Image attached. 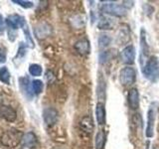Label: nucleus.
Returning <instances> with one entry per match:
<instances>
[{
	"mask_svg": "<svg viewBox=\"0 0 159 149\" xmlns=\"http://www.w3.org/2000/svg\"><path fill=\"white\" fill-rule=\"evenodd\" d=\"M5 30V20L3 19L2 15L0 14V35H2L4 33Z\"/></svg>",
	"mask_w": 159,
	"mask_h": 149,
	"instance_id": "nucleus-31",
	"label": "nucleus"
},
{
	"mask_svg": "<svg viewBox=\"0 0 159 149\" xmlns=\"http://www.w3.org/2000/svg\"><path fill=\"white\" fill-rule=\"evenodd\" d=\"M34 33L39 40L46 39L52 34V26L47 22H41L34 28Z\"/></svg>",
	"mask_w": 159,
	"mask_h": 149,
	"instance_id": "nucleus-8",
	"label": "nucleus"
},
{
	"mask_svg": "<svg viewBox=\"0 0 159 149\" xmlns=\"http://www.w3.org/2000/svg\"><path fill=\"white\" fill-rule=\"evenodd\" d=\"M5 61H6V54L2 48H0V64L5 63Z\"/></svg>",
	"mask_w": 159,
	"mask_h": 149,
	"instance_id": "nucleus-32",
	"label": "nucleus"
},
{
	"mask_svg": "<svg viewBox=\"0 0 159 149\" xmlns=\"http://www.w3.org/2000/svg\"><path fill=\"white\" fill-rule=\"evenodd\" d=\"M143 9H144V13H145L146 15H148V16H150L154 11V8L151 6V5H149L147 3L143 5Z\"/></svg>",
	"mask_w": 159,
	"mask_h": 149,
	"instance_id": "nucleus-30",
	"label": "nucleus"
},
{
	"mask_svg": "<svg viewBox=\"0 0 159 149\" xmlns=\"http://www.w3.org/2000/svg\"><path fill=\"white\" fill-rule=\"evenodd\" d=\"M143 77L149 82L155 83L159 79V59L156 56L150 57L142 67Z\"/></svg>",
	"mask_w": 159,
	"mask_h": 149,
	"instance_id": "nucleus-1",
	"label": "nucleus"
},
{
	"mask_svg": "<svg viewBox=\"0 0 159 149\" xmlns=\"http://www.w3.org/2000/svg\"><path fill=\"white\" fill-rule=\"evenodd\" d=\"M42 67L38 64H32L29 66V73L33 77H39L42 74Z\"/></svg>",
	"mask_w": 159,
	"mask_h": 149,
	"instance_id": "nucleus-23",
	"label": "nucleus"
},
{
	"mask_svg": "<svg viewBox=\"0 0 159 149\" xmlns=\"http://www.w3.org/2000/svg\"><path fill=\"white\" fill-rule=\"evenodd\" d=\"M23 29V32H24V36L26 38V42H27V45L29 48H34L35 47V44H34V41L32 39V36H31V33L29 31V28L27 25H25V26L22 28Z\"/></svg>",
	"mask_w": 159,
	"mask_h": 149,
	"instance_id": "nucleus-24",
	"label": "nucleus"
},
{
	"mask_svg": "<svg viewBox=\"0 0 159 149\" xmlns=\"http://www.w3.org/2000/svg\"><path fill=\"white\" fill-rule=\"evenodd\" d=\"M127 102H128V106L132 111H136L139 107V93L137 88H133L131 89H129L127 94Z\"/></svg>",
	"mask_w": 159,
	"mask_h": 149,
	"instance_id": "nucleus-12",
	"label": "nucleus"
},
{
	"mask_svg": "<svg viewBox=\"0 0 159 149\" xmlns=\"http://www.w3.org/2000/svg\"><path fill=\"white\" fill-rule=\"evenodd\" d=\"M114 26V22L111 18L107 16H101L98 21V28L99 30H111Z\"/></svg>",
	"mask_w": 159,
	"mask_h": 149,
	"instance_id": "nucleus-18",
	"label": "nucleus"
},
{
	"mask_svg": "<svg viewBox=\"0 0 159 149\" xmlns=\"http://www.w3.org/2000/svg\"><path fill=\"white\" fill-rule=\"evenodd\" d=\"M0 117L6 121L13 122L17 118V112L13 107L9 106H0Z\"/></svg>",
	"mask_w": 159,
	"mask_h": 149,
	"instance_id": "nucleus-11",
	"label": "nucleus"
},
{
	"mask_svg": "<svg viewBox=\"0 0 159 149\" xmlns=\"http://www.w3.org/2000/svg\"><path fill=\"white\" fill-rule=\"evenodd\" d=\"M80 126H81L82 130L87 132V133H92L93 131V118L91 116H84L82 118V120L80 121Z\"/></svg>",
	"mask_w": 159,
	"mask_h": 149,
	"instance_id": "nucleus-15",
	"label": "nucleus"
},
{
	"mask_svg": "<svg viewBox=\"0 0 159 149\" xmlns=\"http://www.w3.org/2000/svg\"><path fill=\"white\" fill-rule=\"evenodd\" d=\"M22 144L24 146L32 148L37 144V136L33 132H27L23 134L22 137Z\"/></svg>",
	"mask_w": 159,
	"mask_h": 149,
	"instance_id": "nucleus-19",
	"label": "nucleus"
},
{
	"mask_svg": "<svg viewBox=\"0 0 159 149\" xmlns=\"http://www.w3.org/2000/svg\"><path fill=\"white\" fill-rule=\"evenodd\" d=\"M106 142H107L106 132L103 130H99L96 135V142H94L96 149H103L104 145H106Z\"/></svg>",
	"mask_w": 159,
	"mask_h": 149,
	"instance_id": "nucleus-20",
	"label": "nucleus"
},
{
	"mask_svg": "<svg viewBox=\"0 0 159 149\" xmlns=\"http://www.w3.org/2000/svg\"><path fill=\"white\" fill-rule=\"evenodd\" d=\"M116 56V52L114 50H106L99 53L98 55V63L101 65H106L109 63Z\"/></svg>",
	"mask_w": 159,
	"mask_h": 149,
	"instance_id": "nucleus-16",
	"label": "nucleus"
},
{
	"mask_svg": "<svg viewBox=\"0 0 159 149\" xmlns=\"http://www.w3.org/2000/svg\"><path fill=\"white\" fill-rule=\"evenodd\" d=\"M152 149H159V146H158V145H155V146H154Z\"/></svg>",
	"mask_w": 159,
	"mask_h": 149,
	"instance_id": "nucleus-33",
	"label": "nucleus"
},
{
	"mask_svg": "<svg viewBox=\"0 0 159 149\" xmlns=\"http://www.w3.org/2000/svg\"><path fill=\"white\" fill-rule=\"evenodd\" d=\"M43 88H44V84L42 81H40V79H34L32 82V89L35 94H40L43 92Z\"/></svg>",
	"mask_w": 159,
	"mask_h": 149,
	"instance_id": "nucleus-25",
	"label": "nucleus"
},
{
	"mask_svg": "<svg viewBox=\"0 0 159 149\" xmlns=\"http://www.w3.org/2000/svg\"><path fill=\"white\" fill-rule=\"evenodd\" d=\"M19 84H20V88L23 93L24 96H26L27 97H32V88H30V86H32V83L29 82L28 78H20L19 79Z\"/></svg>",
	"mask_w": 159,
	"mask_h": 149,
	"instance_id": "nucleus-14",
	"label": "nucleus"
},
{
	"mask_svg": "<svg viewBox=\"0 0 159 149\" xmlns=\"http://www.w3.org/2000/svg\"><path fill=\"white\" fill-rule=\"evenodd\" d=\"M101 10L103 13L116 17H123L127 13V9L124 7V5L122 3H117L112 1L102 2Z\"/></svg>",
	"mask_w": 159,
	"mask_h": 149,
	"instance_id": "nucleus-2",
	"label": "nucleus"
},
{
	"mask_svg": "<svg viewBox=\"0 0 159 149\" xmlns=\"http://www.w3.org/2000/svg\"><path fill=\"white\" fill-rule=\"evenodd\" d=\"M96 118L99 125H103L106 123V109L102 102H98L96 106Z\"/></svg>",
	"mask_w": 159,
	"mask_h": 149,
	"instance_id": "nucleus-17",
	"label": "nucleus"
},
{
	"mask_svg": "<svg viewBox=\"0 0 159 149\" xmlns=\"http://www.w3.org/2000/svg\"><path fill=\"white\" fill-rule=\"evenodd\" d=\"M156 114H157V102H151L149 106L147 111V121H146V129H145V135L148 138H151L154 136V125H155L156 120Z\"/></svg>",
	"mask_w": 159,
	"mask_h": 149,
	"instance_id": "nucleus-4",
	"label": "nucleus"
},
{
	"mask_svg": "<svg viewBox=\"0 0 159 149\" xmlns=\"http://www.w3.org/2000/svg\"><path fill=\"white\" fill-rule=\"evenodd\" d=\"M10 72L8 71L7 67L0 68V81L3 84H10Z\"/></svg>",
	"mask_w": 159,
	"mask_h": 149,
	"instance_id": "nucleus-22",
	"label": "nucleus"
},
{
	"mask_svg": "<svg viewBox=\"0 0 159 149\" xmlns=\"http://www.w3.org/2000/svg\"><path fill=\"white\" fill-rule=\"evenodd\" d=\"M43 118L45 123L48 126H53L57 123L58 118H59V113L58 111L54 107H47L44 109L43 111Z\"/></svg>",
	"mask_w": 159,
	"mask_h": 149,
	"instance_id": "nucleus-9",
	"label": "nucleus"
},
{
	"mask_svg": "<svg viewBox=\"0 0 159 149\" xmlns=\"http://www.w3.org/2000/svg\"><path fill=\"white\" fill-rule=\"evenodd\" d=\"M111 41H112V39L108 34H106V33L101 34L98 36V47L101 49H106L107 47H108L109 45H111Z\"/></svg>",
	"mask_w": 159,
	"mask_h": 149,
	"instance_id": "nucleus-21",
	"label": "nucleus"
},
{
	"mask_svg": "<svg viewBox=\"0 0 159 149\" xmlns=\"http://www.w3.org/2000/svg\"><path fill=\"white\" fill-rule=\"evenodd\" d=\"M129 39H130L129 29L126 25H122V26H120V28L118 29V31L116 33V43L118 45L127 44Z\"/></svg>",
	"mask_w": 159,
	"mask_h": 149,
	"instance_id": "nucleus-13",
	"label": "nucleus"
},
{
	"mask_svg": "<svg viewBox=\"0 0 159 149\" xmlns=\"http://www.w3.org/2000/svg\"><path fill=\"white\" fill-rule=\"evenodd\" d=\"M74 48L79 55H81V56H87L91 52V43H89V41L87 38H83L75 43Z\"/></svg>",
	"mask_w": 159,
	"mask_h": 149,
	"instance_id": "nucleus-10",
	"label": "nucleus"
},
{
	"mask_svg": "<svg viewBox=\"0 0 159 149\" xmlns=\"http://www.w3.org/2000/svg\"><path fill=\"white\" fill-rule=\"evenodd\" d=\"M104 91H106V84L102 79V77H99L98 79V97H101V93L104 94Z\"/></svg>",
	"mask_w": 159,
	"mask_h": 149,
	"instance_id": "nucleus-28",
	"label": "nucleus"
},
{
	"mask_svg": "<svg viewBox=\"0 0 159 149\" xmlns=\"http://www.w3.org/2000/svg\"><path fill=\"white\" fill-rule=\"evenodd\" d=\"M8 29V39L11 42H13L17 37V30H14L11 28H7Z\"/></svg>",
	"mask_w": 159,
	"mask_h": 149,
	"instance_id": "nucleus-29",
	"label": "nucleus"
},
{
	"mask_svg": "<svg viewBox=\"0 0 159 149\" xmlns=\"http://www.w3.org/2000/svg\"><path fill=\"white\" fill-rule=\"evenodd\" d=\"M23 134L16 129H9L4 131L1 136V143L6 147H15L22 140Z\"/></svg>",
	"mask_w": 159,
	"mask_h": 149,
	"instance_id": "nucleus-3",
	"label": "nucleus"
},
{
	"mask_svg": "<svg viewBox=\"0 0 159 149\" xmlns=\"http://www.w3.org/2000/svg\"><path fill=\"white\" fill-rule=\"evenodd\" d=\"M118 79H119L120 84H122L124 87H128V86H131L133 84H135V82H136L135 69L130 66L122 68L120 70V72H119Z\"/></svg>",
	"mask_w": 159,
	"mask_h": 149,
	"instance_id": "nucleus-5",
	"label": "nucleus"
},
{
	"mask_svg": "<svg viewBox=\"0 0 159 149\" xmlns=\"http://www.w3.org/2000/svg\"><path fill=\"white\" fill-rule=\"evenodd\" d=\"M12 2L15 3V4H18L19 6H21L25 9L27 8H32L34 6L33 2L31 1H23V0H12Z\"/></svg>",
	"mask_w": 159,
	"mask_h": 149,
	"instance_id": "nucleus-27",
	"label": "nucleus"
},
{
	"mask_svg": "<svg viewBox=\"0 0 159 149\" xmlns=\"http://www.w3.org/2000/svg\"><path fill=\"white\" fill-rule=\"evenodd\" d=\"M149 45L147 43V37H146V31L144 28H141L140 30V56H139V60H140V65L141 68L145 65L147 60L150 58L149 57Z\"/></svg>",
	"mask_w": 159,
	"mask_h": 149,
	"instance_id": "nucleus-6",
	"label": "nucleus"
},
{
	"mask_svg": "<svg viewBox=\"0 0 159 149\" xmlns=\"http://www.w3.org/2000/svg\"><path fill=\"white\" fill-rule=\"evenodd\" d=\"M20 44L21 45H20V47L18 49V53L14 58V63H16V64L18 60L19 61H22V59L25 57V55H26V50H25V47L23 46V43H20Z\"/></svg>",
	"mask_w": 159,
	"mask_h": 149,
	"instance_id": "nucleus-26",
	"label": "nucleus"
},
{
	"mask_svg": "<svg viewBox=\"0 0 159 149\" xmlns=\"http://www.w3.org/2000/svg\"><path fill=\"white\" fill-rule=\"evenodd\" d=\"M135 57H136V51L133 45H127L120 52V61L123 64L128 65V66L134 64Z\"/></svg>",
	"mask_w": 159,
	"mask_h": 149,
	"instance_id": "nucleus-7",
	"label": "nucleus"
}]
</instances>
